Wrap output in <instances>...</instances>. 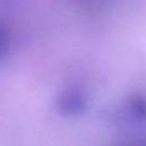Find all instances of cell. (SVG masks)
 I'll list each match as a JSON object with an SVG mask.
<instances>
[{
    "instance_id": "1",
    "label": "cell",
    "mask_w": 146,
    "mask_h": 146,
    "mask_svg": "<svg viewBox=\"0 0 146 146\" xmlns=\"http://www.w3.org/2000/svg\"><path fill=\"white\" fill-rule=\"evenodd\" d=\"M87 107V98L84 94L75 87H68L62 90L56 99V108L66 116L78 115Z\"/></svg>"
},
{
    "instance_id": "2",
    "label": "cell",
    "mask_w": 146,
    "mask_h": 146,
    "mask_svg": "<svg viewBox=\"0 0 146 146\" xmlns=\"http://www.w3.org/2000/svg\"><path fill=\"white\" fill-rule=\"evenodd\" d=\"M128 115L131 120L143 123L146 122V99L141 96H135L132 97L128 105Z\"/></svg>"
},
{
    "instance_id": "3",
    "label": "cell",
    "mask_w": 146,
    "mask_h": 146,
    "mask_svg": "<svg viewBox=\"0 0 146 146\" xmlns=\"http://www.w3.org/2000/svg\"><path fill=\"white\" fill-rule=\"evenodd\" d=\"M13 46V32L7 23L0 22V63L8 56Z\"/></svg>"
}]
</instances>
